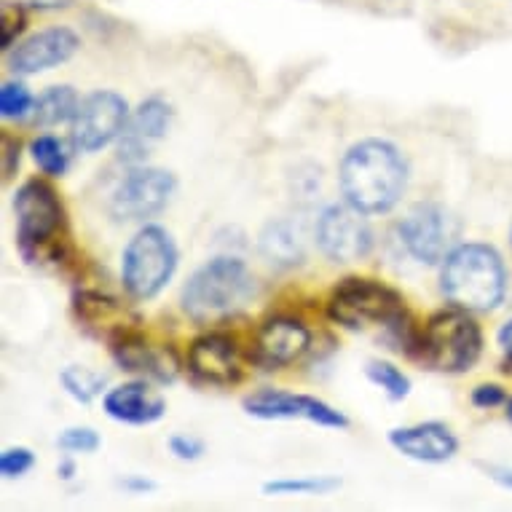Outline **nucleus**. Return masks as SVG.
I'll list each match as a JSON object with an SVG mask.
<instances>
[{
    "mask_svg": "<svg viewBox=\"0 0 512 512\" xmlns=\"http://www.w3.org/2000/svg\"><path fill=\"white\" fill-rule=\"evenodd\" d=\"M483 472L488 478L499 483L502 488H512V467H499V464H483Z\"/></svg>",
    "mask_w": 512,
    "mask_h": 512,
    "instance_id": "35",
    "label": "nucleus"
},
{
    "mask_svg": "<svg viewBox=\"0 0 512 512\" xmlns=\"http://www.w3.org/2000/svg\"><path fill=\"white\" fill-rule=\"evenodd\" d=\"M470 403L480 408V411H494V408L507 403V392L499 384H478V387L472 389Z\"/></svg>",
    "mask_w": 512,
    "mask_h": 512,
    "instance_id": "33",
    "label": "nucleus"
},
{
    "mask_svg": "<svg viewBox=\"0 0 512 512\" xmlns=\"http://www.w3.org/2000/svg\"><path fill=\"white\" fill-rule=\"evenodd\" d=\"M188 373L207 387H236L244 381L239 344L228 333L207 330L188 346Z\"/></svg>",
    "mask_w": 512,
    "mask_h": 512,
    "instance_id": "13",
    "label": "nucleus"
},
{
    "mask_svg": "<svg viewBox=\"0 0 512 512\" xmlns=\"http://www.w3.org/2000/svg\"><path fill=\"white\" fill-rule=\"evenodd\" d=\"M247 416L258 421H309L317 427L349 429V416L314 395H298L287 389H258L242 400Z\"/></svg>",
    "mask_w": 512,
    "mask_h": 512,
    "instance_id": "12",
    "label": "nucleus"
},
{
    "mask_svg": "<svg viewBox=\"0 0 512 512\" xmlns=\"http://www.w3.org/2000/svg\"><path fill=\"white\" fill-rule=\"evenodd\" d=\"M480 354H483V330L478 319L472 317V311L448 306L435 311L424 322L413 360L445 376H462L478 365Z\"/></svg>",
    "mask_w": 512,
    "mask_h": 512,
    "instance_id": "6",
    "label": "nucleus"
},
{
    "mask_svg": "<svg viewBox=\"0 0 512 512\" xmlns=\"http://www.w3.org/2000/svg\"><path fill=\"white\" fill-rule=\"evenodd\" d=\"M368 218L370 215H365V212L346 202H333L328 207H322V212L317 215V223H314L317 250L330 263H338V266L365 261L373 252V244H376Z\"/></svg>",
    "mask_w": 512,
    "mask_h": 512,
    "instance_id": "9",
    "label": "nucleus"
},
{
    "mask_svg": "<svg viewBox=\"0 0 512 512\" xmlns=\"http://www.w3.org/2000/svg\"><path fill=\"white\" fill-rule=\"evenodd\" d=\"M387 443L400 456L419 464H445L459 454V437L443 421H419L389 429Z\"/></svg>",
    "mask_w": 512,
    "mask_h": 512,
    "instance_id": "18",
    "label": "nucleus"
},
{
    "mask_svg": "<svg viewBox=\"0 0 512 512\" xmlns=\"http://www.w3.org/2000/svg\"><path fill=\"white\" fill-rule=\"evenodd\" d=\"M100 445H102V437L94 427H68V429H62L57 437L59 451L70 456L97 454V451H100Z\"/></svg>",
    "mask_w": 512,
    "mask_h": 512,
    "instance_id": "28",
    "label": "nucleus"
},
{
    "mask_svg": "<svg viewBox=\"0 0 512 512\" xmlns=\"http://www.w3.org/2000/svg\"><path fill=\"white\" fill-rule=\"evenodd\" d=\"M504 419L512 424V395L507 397V403H504Z\"/></svg>",
    "mask_w": 512,
    "mask_h": 512,
    "instance_id": "38",
    "label": "nucleus"
},
{
    "mask_svg": "<svg viewBox=\"0 0 512 512\" xmlns=\"http://www.w3.org/2000/svg\"><path fill=\"white\" fill-rule=\"evenodd\" d=\"M59 384L76 403L89 405L94 397L102 395V389L108 384V376L105 373H94V370L84 368V365H68L59 373Z\"/></svg>",
    "mask_w": 512,
    "mask_h": 512,
    "instance_id": "26",
    "label": "nucleus"
},
{
    "mask_svg": "<svg viewBox=\"0 0 512 512\" xmlns=\"http://www.w3.org/2000/svg\"><path fill=\"white\" fill-rule=\"evenodd\" d=\"M129 102L113 89H97V92L81 97L78 113L70 124V145L78 153L105 151L108 145L118 143L129 121Z\"/></svg>",
    "mask_w": 512,
    "mask_h": 512,
    "instance_id": "11",
    "label": "nucleus"
},
{
    "mask_svg": "<svg viewBox=\"0 0 512 512\" xmlns=\"http://www.w3.org/2000/svg\"><path fill=\"white\" fill-rule=\"evenodd\" d=\"M510 247H512V228H510Z\"/></svg>",
    "mask_w": 512,
    "mask_h": 512,
    "instance_id": "39",
    "label": "nucleus"
},
{
    "mask_svg": "<svg viewBox=\"0 0 512 512\" xmlns=\"http://www.w3.org/2000/svg\"><path fill=\"white\" fill-rule=\"evenodd\" d=\"M35 97L22 81H3L0 84V116L3 121H22L33 116Z\"/></svg>",
    "mask_w": 512,
    "mask_h": 512,
    "instance_id": "27",
    "label": "nucleus"
},
{
    "mask_svg": "<svg viewBox=\"0 0 512 512\" xmlns=\"http://www.w3.org/2000/svg\"><path fill=\"white\" fill-rule=\"evenodd\" d=\"M35 467V454L25 445H14L0 454V475L6 480L25 478L27 472Z\"/></svg>",
    "mask_w": 512,
    "mask_h": 512,
    "instance_id": "30",
    "label": "nucleus"
},
{
    "mask_svg": "<svg viewBox=\"0 0 512 512\" xmlns=\"http://www.w3.org/2000/svg\"><path fill=\"white\" fill-rule=\"evenodd\" d=\"M258 252L263 261L279 271L298 269L306 261V244H303L301 226L287 218L269 220L258 236Z\"/></svg>",
    "mask_w": 512,
    "mask_h": 512,
    "instance_id": "21",
    "label": "nucleus"
},
{
    "mask_svg": "<svg viewBox=\"0 0 512 512\" xmlns=\"http://www.w3.org/2000/svg\"><path fill=\"white\" fill-rule=\"evenodd\" d=\"M411 180V164L392 140L365 137L338 161V188L346 204L365 215H387L400 204Z\"/></svg>",
    "mask_w": 512,
    "mask_h": 512,
    "instance_id": "1",
    "label": "nucleus"
},
{
    "mask_svg": "<svg viewBox=\"0 0 512 512\" xmlns=\"http://www.w3.org/2000/svg\"><path fill=\"white\" fill-rule=\"evenodd\" d=\"M311 330L295 317H271L263 322L252 338L250 362L261 370H282L303 360L311 349Z\"/></svg>",
    "mask_w": 512,
    "mask_h": 512,
    "instance_id": "15",
    "label": "nucleus"
},
{
    "mask_svg": "<svg viewBox=\"0 0 512 512\" xmlns=\"http://www.w3.org/2000/svg\"><path fill=\"white\" fill-rule=\"evenodd\" d=\"M81 97L73 86H49L46 92L35 97V110L33 121L38 126H62L73 124V118L78 113Z\"/></svg>",
    "mask_w": 512,
    "mask_h": 512,
    "instance_id": "22",
    "label": "nucleus"
},
{
    "mask_svg": "<svg viewBox=\"0 0 512 512\" xmlns=\"http://www.w3.org/2000/svg\"><path fill=\"white\" fill-rule=\"evenodd\" d=\"M365 378L376 389L387 395L389 403H403L405 397L411 395V378L405 376L403 370L387 360H368L365 362Z\"/></svg>",
    "mask_w": 512,
    "mask_h": 512,
    "instance_id": "25",
    "label": "nucleus"
},
{
    "mask_svg": "<svg viewBox=\"0 0 512 512\" xmlns=\"http://www.w3.org/2000/svg\"><path fill=\"white\" fill-rule=\"evenodd\" d=\"M258 285L250 266L236 255H215L188 277L180 290L185 317L196 325H218L252 301Z\"/></svg>",
    "mask_w": 512,
    "mask_h": 512,
    "instance_id": "5",
    "label": "nucleus"
},
{
    "mask_svg": "<svg viewBox=\"0 0 512 512\" xmlns=\"http://www.w3.org/2000/svg\"><path fill=\"white\" fill-rule=\"evenodd\" d=\"M180 250L175 236L159 223H145L121 252V285L132 301H153L175 279Z\"/></svg>",
    "mask_w": 512,
    "mask_h": 512,
    "instance_id": "7",
    "label": "nucleus"
},
{
    "mask_svg": "<svg viewBox=\"0 0 512 512\" xmlns=\"http://www.w3.org/2000/svg\"><path fill=\"white\" fill-rule=\"evenodd\" d=\"M437 269H440V293L456 309L488 314L507 295V266L499 250L491 244H454Z\"/></svg>",
    "mask_w": 512,
    "mask_h": 512,
    "instance_id": "4",
    "label": "nucleus"
},
{
    "mask_svg": "<svg viewBox=\"0 0 512 512\" xmlns=\"http://www.w3.org/2000/svg\"><path fill=\"white\" fill-rule=\"evenodd\" d=\"M169 454L175 456L177 462H199L204 456V443L199 437L191 435H172L169 437Z\"/></svg>",
    "mask_w": 512,
    "mask_h": 512,
    "instance_id": "32",
    "label": "nucleus"
},
{
    "mask_svg": "<svg viewBox=\"0 0 512 512\" xmlns=\"http://www.w3.org/2000/svg\"><path fill=\"white\" fill-rule=\"evenodd\" d=\"M177 194V175L164 167L135 164L110 194V215L126 223H145L167 210L172 196Z\"/></svg>",
    "mask_w": 512,
    "mask_h": 512,
    "instance_id": "8",
    "label": "nucleus"
},
{
    "mask_svg": "<svg viewBox=\"0 0 512 512\" xmlns=\"http://www.w3.org/2000/svg\"><path fill=\"white\" fill-rule=\"evenodd\" d=\"M27 30V11L22 3H3L0 6V46L3 51L14 49L19 43V35Z\"/></svg>",
    "mask_w": 512,
    "mask_h": 512,
    "instance_id": "29",
    "label": "nucleus"
},
{
    "mask_svg": "<svg viewBox=\"0 0 512 512\" xmlns=\"http://www.w3.org/2000/svg\"><path fill=\"white\" fill-rule=\"evenodd\" d=\"M118 486L124 488V491H129V494H151V491H156V483L143 478V475H129V478L121 480Z\"/></svg>",
    "mask_w": 512,
    "mask_h": 512,
    "instance_id": "34",
    "label": "nucleus"
},
{
    "mask_svg": "<svg viewBox=\"0 0 512 512\" xmlns=\"http://www.w3.org/2000/svg\"><path fill=\"white\" fill-rule=\"evenodd\" d=\"M22 159V140L14 137L11 132L0 135V172H3V183H11L19 169Z\"/></svg>",
    "mask_w": 512,
    "mask_h": 512,
    "instance_id": "31",
    "label": "nucleus"
},
{
    "mask_svg": "<svg viewBox=\"0 0 512 512\" xmlns=\"http://www.w3.org/2000/svg\"><path fill=\"white\" fill-rule=\"evenodd\" d=\"M328 317L346 330H384L389 341L408 357H413L419 344L421 328H416L403 293L381 279H341L330 290Z\"/></svg>",
    "mask_w": 512,
    "mask_h": 512,
    "instance_id": "2",
    "label": "nucleus"
},
{
    "mask_svg": "<svg viewBox=\"0 0 512 512\" xmlns=\"http://www.w3.org/2000/svg\"><path fill=\"white\" fill-rule=\"evenodd\" d=\"M105 416L126 427H148L167 416V400L148 378H132L102 395Z\"/></svg>",
    "mask_w": 512,
    "mask_h": 512,
    "instance_id": "19",
    "label": "nucleus"
},
{
    "mask_svg": "<svg viewBox=\"0 0 512 512\" xmlns=\"http://www.w3.org/2000/svg\"><path fill=\"white\" fill-rule=\"evenodd\" d=\"M172 121H175V108L161 94H153V97L140 102L129 113L124 132L118 137V161L126 164V167L145 164L153 145L167 137V132L172 129Z\"/></svg>",
    "mask_w": 512,
    "mask_h": 512,
    "instance_id": "16",
    "label": "nucleus"
},
{
    "mask_svg": "<svg viewBox=\"0 0 512 512\" xmlns=\"http://www.w3.org/2000/svg\"><path fill=\"white\" fill-rule=\"evenodd\" d=\"M81 49V38L76 30L65 25L43 27L38 33L27 35L14 49H9V68L17 76H38L65 65Z\"/></svg>",
    "mask_w": 512,
    "mask_h": 512,
    "instance_id": "17",
    "label": "nucleus"
},
{
    "mask_svg": "<svg viewBox=\"0 0 512 512\" xmlns=\"http://www.w3.org/2000/svg\"><path fill=\"white\" fill-rule=\"evenodd\" d=\"M30 156H33L35 167L41 169L46 177H65L70 164H73V153L57 135H38L30 143Z\"/></svg>",
    "mask_w": 512,
    "mask_h": 512,
    "instance_id": "23",
    "label": "nucleus"
},
{
    "mask_svg": "<svg viewBox=\"0 0 512 512\" xmlns=\"http://www.w3.org/2000/svg\"><path fill=\"white\" fill-rule=\"evenodd\" d=\"M57 475L62 480H73L76 478V462H73V456H65V459H62V462L57 464Z\"/></svg>",
    "mask_w": 512,
    "mask_h": 512,
    "instance_id": "37",
    "label": "nucleus"
},
{
    "mask_svg": "<svg viewBox=\"0 0 512 512\" xmlns=\"http://www.w3.org/2000/svg\"><path fill=\"white\" fill-rule=\"evenodd\" d=\"M456 223L443 204L424 202L405 212L397 223V242L411 261L421 266H440L454 247Z\"/></svg>",
    "mask_w": 512,
    "mask_h": 512,
    "instance_id": "10",
    "label": "nucleus"
},
{
    "mask_svg": "<svg viewBox=\"0 0 512 512\" xmlns=\"http://www.w3.org/2000/svg\"><path fill=\"white\" fill-rule=\"evenodd\" d=\"M341 488L333 475H306V478H277L263 483L266 496H325Z\"/></svg>",
    "mask_w": 512,
    "mask_h": 512,
    "instance_id": "24",
    "label": "nucleus"
},
{
    "mask_svg": "<svg viewBox=\"0 0 512 512\" xmlns=\"http://www.w3.org/2000/svg\"><path fill=\"white\" fill-rule=\"evenodd\" d=\"M73 314L89 336L100 338L105 344H110L113 338L126 333V330L140 328V317L129 306H124L113 295H105L100 290H86V287L76 290V295H73Z\"/></svg>",
    "mask_w": 512,
    "mask_h": 512,
    "instance_id": "20",
    "label": "nucleus"
},
{
    "mask_svg": "<svg viewBox=\"0 0 512 512\" xmlns=\"http://www.w3.org/2000/svg\"><path fill=\"white\" fill-rule=\"evenodd\" d=\"M108 349L118 368L132 373L135 378H148L159 387H169L180 376L177 354L169 346L151 344L140 328H132L116 336L108 344Z\"/></svg>",
    "mask_w": 512,
    "mask_h": 512,
    "instance_id": "14",
    "label": "nucleus"
},
{
    "mask_svg": "<svg viewBox=\"0 0 512 512\" xmlns=\"http://www.w3.org/2000/svg\"><path fill=\"white\" fill-rule=\"evenodd\" d=\"M17 247L27 263L38 266H68L73 258L68 210L49 180L30 177L14 194Z\"/></svg>",
    "mask_w": 512,
    "mask_h": 512,
    "instance_id": "3",
    "label": "nucleus"
},
{
    "mask_svg": "<svg viewBox=\"0 0 512 512\" xmlns=\"http://www.w3.org/2000/svg\"><path fill=\"white\" fill-rule=\"evenodd\" d=\"M496 344L502 349L504 360L512 365V319H507L502 328H499V333H496Z\"/></svg>",
    "mask_w": 512,
    "mask_h": 512,
    "instance_id": "36",
    "label": "nucleus"
}]
</instances>
